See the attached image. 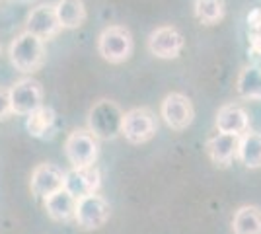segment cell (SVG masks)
<instances>
[{
	"label": "cell",
	"mask_w": 261,
	"mask_h": 234,
	"mask_svg": "<svg viewBox=\"0 0 261 234\" xmlns=\"http://www.w3.org/2000/svg\"><path fill=\"white\" fill-rule=\"evenodd\" d=\"M123 115L121 108L111 100H99L98 103L92 106L88 113V131L94 135L96 139H115L121 135L123 127Z\"/></svg>",
	"instance_id": "cell-1"
},
{
	"label": "cell",
	"mask_w": 261,
	"mask_h": 234,
	"mask_svg": "<svg viewBox=\"0 0 261 234\" xmlns=\"http://www.w3.org/2000/svg\"><path fill=\"white\" fill-rule=\"evenodd\" d=\"M10 63L20 72H35L45 63V45L39 37L23 32L10 43Z\"/></svg>",
	"instance_id": "cell-2"
},
{
	"label": "cell",
	"mask_w": 261,
	"mask_h": 234,
	"mask_svg": "<svg viewBox=\"0 0 261 234\" xmlns=\"http://www.w3.org/2000/svg\"><path fill=\"white\" fill-rule=\"evenodd\" d=\"M133 35L123 25H109L98 37V51L101 59H106L111 65H119L129 61L133 55Z\"/></svg>",
	"instance_id": "cell-3"
},
{
	"label": "cell",
	"mask_w": 261,
	"mask_h": 234,
	"mask_svg": "<svg viewBox=\"0 0 261 234\" xmlns=\"http://www.w3.org/2000/svg\"><path fill=\"white\" fill-rule=\"evenodd\" d=\"M98 139L90 131L76 129L66 137L65 141V154L72 168H90L98 160Z\"/></svg>",
	"instance_id": "cell-4"
},
{
	"label": "cell",
	"mask_w": 261,
	"mask_h": 234,
	"mask_svg": "<svg viewBox=\"0 0 261 234\" xmlns=\"http://www.w3.org/2000/svg\"><path fill=\"white\" fill-rule=\"evenodd\" d=\"M156 129H158L156 117L148 108H135L123 115L121 135L133 145L148 143L156 135Z\"/></svg>",
	"instance_id": "cell-5"
},
{
	"label": "cell",
	"mask_w": 261,
	"mask_h": 234,
	"mask_svg": "<svg viewBox=\"0 0 261 234\" xmlns=\"http://www.w3.org/2000/svg\"><path fill=\"white\" fill-rule=\"evenodd\" d=\"M109 203L98 193H90L76 199V209H74V219L78 226H82L84 230H96L101 228L109 221Z\"/></svg>",
	"instance_id": "cell-6"
},
{
	"label": "cell",
	"mask_w": 261,
	"mask_h": 234,
	"mask_svg": "<svg viewBox=\"0 0 261 234\" xmlns=\"http://www.w3.org/2000/svg\"><path fill=\"white\" fill-rule=\"evenodd\" d=\"M8 92H10L12 113L30 115L43 106V88H41V82H37L35 78L18 80Z\"/></svg>",
	"instance_id": "cell-7"
},
{
	"label": "cell",
	"mask_w": 261,
	"mask_h": 234,
	"mask_svg": "<svg viewBox=\"0 0 261 234\" xmlns=\"http://www.w3.org/2000/svg\"><path fill=\"white\" fill-rule=\"evenodd\" d=\"M160 115L164 117V121L170 129L184 131L193 123L195 110H193V103L187 96L179 94V92H172L162 100Z\"/></svg>",
	"instance_id": "cell-8"
},
{
	"label": "cell",
	"mask_w": 261,
	"mask_h": 234,
	"mask_svg": "<svg viewBox=\"0 0 261 234\" xmlns=\"http://www.w3.org/2000/svg\"><path fill=\"white\" fill-rule=\"evenodd\" d=\"M184 45V35L174 25H162L148 37V51L158 59H177Z\"/></svg>",
	"instance_id": "cell-9"
},
{
	"label": "cell",
	"mask_w": 261,
	"mask_h": 234,
	"mask_svg": "<svg viewBox=\"0 0 261 234\" xmlns=\"http://www.w3.org/2000/svg\"><path fill=\"white\" fill-rule=\"evenodd\" d=\"M63 28L57 20L55 6L51 4H39L28 14V22H25V32L28 34L39 37L41 41L45 39H53L59 35Z\"/></svg>",
	"instance_id": "cell-10"
},
{
	"label": "cell",
	"mask_w": 261,
	"mask_h": 234,
	"mask_svg": "<svg viewBox=\"0 0 261 234\" xmlns=\"http://www.w3.org/2000/svg\"><path fill=\"white\" fill-rule=\"evenodd\" d=\"M32 193L35 197H49L53 195L55 191L63 190L65 188V174L63 170L55 166V164H39L33 168L32 172Z\"/></svg>",
	"instance_id": "cell-11"
},
{
	"label": "cell",
	"mask_w": 261,
	"mask_h": 234,
	"mask_svg": "<svg viewBox=\"0 0 261 234\" xmlns=\"http://www.w3.org/2000/svg\"><path fill=\"white\" fill-rule=\"evenodd\" d=\"M99 172L98 168H72L65 174V190L74 197L80 199L84 195L96 193L99 188Z\"/></svg>",
	"instance_id": "cell-12"
},
{
	"label": "cell",
	"mask_w": 261,
	"mask_h": 234,
	"mask_svg": "<svg viewBox=\"0 0 261 234\" xmlns=\"http://www.w3.org/2000/svg\"><path fill=\"white\" fill-rule=\"evenodd\" d=\"M215 123H217L218 133L242 137L250 127V115L238 103H226L218 110Z\"/></svg>",
	"instance_id": "cell-13"
},
{
	"label": "cell",
	"mask_w": 261,
	"mask_h": 234,
	"mask_svg": "<svg viewBox=\"0 0 261 234\" xmlns=\"http://www.w3.org/2000/svg\"><path fill=\"white\" fill-rule=\"evenodd\" d=\"M238 143L240 137L236 135L218 133L207 141V152L217 166L226 168L232 162V158L238 156Z\"/></svg>",
	"instance_id": "cell-14"
},
{
	"label": "cell",
	"mask_w": 261,
	"mask_h": 234,
	"mask_svg": "<svg viewBox=\"0 0 261 234\" xmlns=\"http://www.w3.org/2000/svg\"><path fill=\"white\" fill-rule=\"evenodd\" d=\"M74 209H76V199L65 188L55 191L49 197H45V211L53 221L66 223V221L74 219Z\"/></svg>",
	"instance_id": "cell-15"
},
{
	"label": "cell",
	"mask_w": 261,
	"mask_h": 234,
	"mask_svg": "<svg viewBox=\"0 0 261 234\" xmlns=\"http://www.w3.org/2000/svg\"><path fill=\"white\" fill-rule=\"evenodd\" d=\"M55 14L63 30H76L86 22V6L82 0H59Z\"/></svg>",
	"instance_id": "cell-16"
},
{
	"label": "cell",
	"mask_w": 261,
	"mask_h": 234,
	"mask_svg": "<svg viewBox=\"0 0 261 234\" xmlns=\"http://www.w3.org/2000/svg\"><path fill=\"white\" fill-rule=\"evenodd\" d=\"M238 158L240 162L246 168H250V170L261 168V133L246 131L240 137Z\"/></svg>",
	"instance_id": "cell-17"
},
{
	"label": "cell",
	"mask_w": 261,
	"mask_h": 234,
	"mask_svg": "<svg viewBox=\"0 0 261 234\" xmlns=\"http://www.w3.org/2000/svg\"><path fill=\"white\" fill-rule=\"evenodd\" d=\"M234 234H261V209L255 205L240 207L232 219Z\"/></svg>",
	"instance_id": "cell-18"
},
{
	"label": "cell",
	"mask_w": 261,
	"mask_h": 234,
	"mask_svg": "<svg viewBox=\"0 0 261 234\" xmlns=\"http://www.w3.org/2000/svg\"><path fill=\"white\" fill-rule=\"evenodd\" d=\"M53 125H55V112L53 108H49V106L37 108L35 112H32L28 115V121H25L28 131L35 139H41L45 135H49V131L53 129Z\"/></svg>",
	"instance_id": "cell-19"
},
{
	"label": "cell",
	"mask_w": 261,
	"mask_h": 234,
	"mask_svg": "<svg viewBox=\"0 0 261 234\" xmlns=\"http://www.w3.org/2000/svg\"><path fill=\"white\" fill-rule=\"evenodd\" d=\"M236 90L242 98L261 100V70L257 67H246L238 76Z\"/></svg>",
	"instance_id": "cell-20"
},
{
	"label": "cell",
	"mask_w": 261,
	"mask_h": 234,
	"mask_svg": "<svg viewBox=\"0 0 261 234\" xmlns=\"http://www.w3.org/2000/svg\"><path fill=\"white\" fill-rule=\"evenodd\" d=\"M197 20L205 25H215L224 18V0H195Z\"/></svg>",
	"instance_id": "cell-21"
},
{
	"label": "cell",
	"mask_w": 261,
	"mask_h": 234,
	"mask_svg": "<svg viewBox=\"0 0 261 234\" xmlns=\"http://www.w3.org/2000/svg\"><path fill=\"white\" fill-rule=\"evenodd\" d=\"M10 113H12L10 92L6 88H0V119H6Z\"/></svg>",
	"instance_id": "cell-22"
},
{
	"label": "cell",
	"mask_w": 261,
	"mask_h": 234,
	"mask_svg": "<svg viewBox=\"0 0 261 234\" xmlns=\"http://www.w3.org/2000/svg\"><path fill=\"white\" fill-rule=\"evenodd\" d=\"M22 2H28V0H22Z\"/></svg>",
	"instance_id": "cell-23"
}]
</instances>
